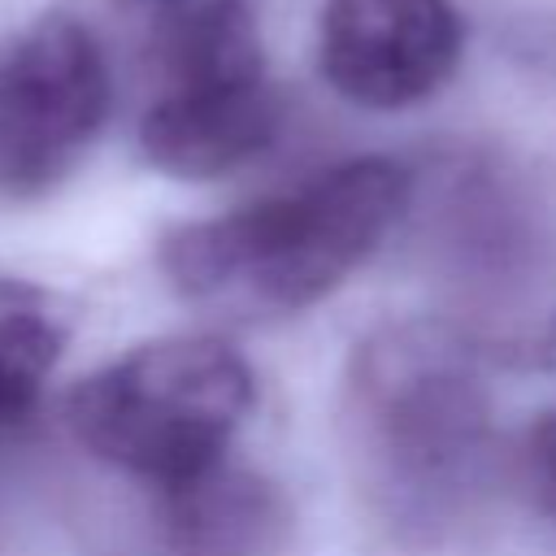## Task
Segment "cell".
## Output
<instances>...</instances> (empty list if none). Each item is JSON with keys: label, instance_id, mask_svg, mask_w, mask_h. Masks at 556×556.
Segmentation results:
<instances>
[{"label": "cell", "instance_id": "cell-3", "mask_svg": "<svg viewBox=\"0 0 556 556\" xmlns=\"http://www.w3.org/2000/svg\"><path fill=\"white\" fill-rule=\"evenodd\" d=\"M252 395V369L230 343L165 334L74 382L65 426L96 460L174 491L226 460Z\"/></svg>", "mask_w": 556, "mask_h": 556}, {"label": "cell", "instance_id": "cell-10", "mask_svg": "<svg viewBox=\"0 0 556 556\" xmlns=\"http://www.w3.org/2000/svg\"><path fill=\"white\" fill-rule=\"evenodd\" d=\"M143 9H152L161 22L165 17H178V13H195V9H208V4H226V0H135Z\"/></svg>", "mask_w": 556, "mask_h": 556}, {"label": "cell", "instance_id": "cell-2", "mask_svg": "<svg viewBox=\"0 0 556 556\" xmlns=\"http://www.w3.org/2000/svg\"><path fill=\"white\" fill-rule=\"evenodd\" d=\"M404 208L408 169L352 156L222 217L174 226L161 239V269L195 304L282 317L339 291Z\"/></svg>", "mask_w": 556, "mask_h": 556}, {"label": "cell", "instance_id": "cell-9", "mask_svg": "<svg viewBox=\"0 0 556 556\" xmlns=\"http://www.w3.org/2000/svg\"><path fill=\"white\" fill-rule=\"evenodd\" d=\"M526 473L539 504L556 517V408L543 413L526 434Z\"/></svg>", "mask_w": 556, "mask_h": 556}, {"label": "cell", "instance_id": "cell-11", "mask_svg": "<svg viewBox=\"0 0 556 556\" xmlns=\"http://www.w3.org/2000/svg\"><path fill=\"white\" fill-rule=\"evenodd\" d=\"M552 356H556V326H552Z\"/></svg>", "mask_w": 556, "mask_h": 556}, {"label": "cell", "instance_id": "cell-6", "mask_svg": "<svg viewBox=\"0 0 556 556\" xmlns=\"http://www.w3.org/2000/svg\"><path fill=\"white\" fill-rule=\"evenodd\" d=\"M278 135V100L265 74L165 78L139 122L143 161L182 182H208L256 161Z\"/></svg>", "mask_w": 556, "mask_h": 556}, {"label": "cell", "instance_id": "cell-5", "mask_svg": "<svg viewBox=\"0 0 556 556\" xmlns=\"http://www.w3.org/2000/svg\"><path fill=\"white\" fill-rule=\"evenodd\" d=\"M317 52L343 100L408 109L452 78L460 17L447 0H326Z\"/></svg>", "mask_w": 556, "mask_h": 556}, {"label": "cell", "instance_id": "cell-8", "mask_svg": "<svg viewBox=\"0 0 556 556\" xmlns=\"http://www.w3.org/2000/svg\"><path fill=\"white\" fill-rule=\"evenodd\" d=\"M70 308L39 282L0 278V434L22 426L70 343Z\"/></svg>", "mask_w": 556, "mask_h": 556}, {"label": "cell", "instance_id": "cell-4", "mask_svg": "<svg viewBox=\"0 0 556 556\" xmlns=\"http://www.w3.org/2000/svg\"><path fill=\"white\" fill-rule=\"evenodd\" d=\"M113 78L96 35L48 13L0 56V200L56 191L109 122Z\"/></svg>", "mask_w": 556, "mask_h": 556}, {"label": "cell", "instance_id": "cell-1", "mask_svg": "<svg viewBox=\"0 0 556 556\" xmlns=\"http://www.w3.org/2000/svg\"><path fill=\"white\" fill-rule=\"evenodd\" d=\"M348 469L369 513L400 539L456 530L491 473V391L473 343L434 317L369 330L339 395Z\"/></svg>", "mask_w": 556, "mask_h": 556}, {"label": "cell", "instance_id": "cell-7", "mask_svg": "<svg viewBox=\"0 0 556 556\" xmlns=\"http://www.w3.org/2000/svg\"><path fill=\"white\" fill-rule=\"evenodd\" d=\"M165 539L174 556H282L291 508L282 491L226 460L174 491H161Z\"/></svg>", "mask_w": 556, "mask_h": 556}]
</instances>
